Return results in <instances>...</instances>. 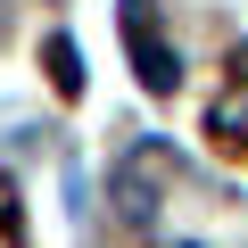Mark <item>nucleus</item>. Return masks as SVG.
<instances>
[{
    "label": "nucleus",
    "instance_id": "f03ea898",
    "mask_svg": "<svg viewBox=\"0 0 248 248\" xmlns=\"http://www.w3.org/2000/svg\"><path fill=\"white\" fill-rule=\"evenodd\" d=\"M174 157L149 141V149H133V157H124V174H116V207H124V223H149L157 215V174H166Z\"/></svg>",
    "mask_w": 248,
    "mask_h": 248
},
{
    "label": "nucleus",
    "instance_id": "f257e3e1",
    "mask_svg": "<svg viewBox=\"0 0 248 248\" xmlns=\"http://www.w3.org/2000/svg\"><path fill=\"white\" fill-rule=\"evenodd\" d=\"M124 42H133V58H141V83H149V91H174V83H182V58L149 33V0H124Z\"/></svg>",
    "mask_w": 248,
    "mask_h": 248
},
{
    "label": "nucleus",
    "instance_id": "7ed1b4c3",
    "mask_svg": "<svg viewBox=\"0 0 248 248\" xmlns=\"http://www.w3.org/2000/svg\"><path fill=\"white\" fill-rule=\"evenodd\" d=\"M50 75H58V91H66V99L83 91V58H75V42H50Z\"/></svg>",
    "mask_w": 248,
    "mask_h": 248
}]
</instances>
